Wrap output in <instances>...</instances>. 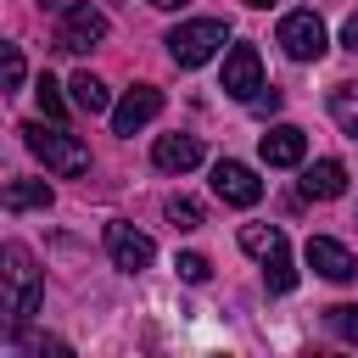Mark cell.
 <instances>
[{
  "label": "cell",
  "mask_w": 358,
  "mask_h": 358,
  "mask_svg": "<svg viewBox=\"0 0 358 358\" xmlns=\"http://www.w3.org/2000/svg\"><path fill=\"white\" fill-rule=\"evenodd\" d=\"M274 39L285 45L291 62H319V56H324V22H319L313 11H291V17H280V34H274Z\"/></svg>",
  "instance_id": "cell-5"
},
{
  "label": "cell",
  "mask_w": 358,
  "mask_h": 358,
  "mask_svg": "<svg viewBox=\"0 0 358 358\" xmlns=\"http://www.w3.org/2000/svg\"><path fill=\"white\" fill-rule=\"evenodd\" d=\"M241 246H246L252 257H274V252L285 246V235H280L274 224H246V229H241Z\"/></svg>",
  "instance_id": "cell-17"
},
{
  "label": "cell",
  "mask_w": 358,
  "mask_h": 358,
  "mask_svg": "<svg viewBox=\"0 0 358 358\" xmlns=\"http://www.w3.org/2000/svg\"><path fill=\"white\" fill-rule=\"evenodd\" d=\"M0 274H6V296H0V308H6V319L11 324H28V313L39 308V296H45V280H39V268H34V257H28V246H6L0 252Z\"/></svg>",
  "instance_id": "cell-2"
},
{
  "label": "cell",
  "mask_w": 358,
  "mask_h": 358,
  "mask_svg": "<svg viewBox=\"0 0 358 358\" xmlns=\"http://www.w3.org/2000/svg\"><path fill=\"white\" fill-rule=\"evenodd\" d=\"M173 268H179V280H190V285H201V280L213 274V263H207L201 252H179V263H173Z\"/></svg>",
  "instance_id": "cell-22"
},
{
  "label": "cell",
  "mask_w": 358,
  "mask_h": 358,
  "mask_svg": "<svg viewBox=\"0 0 358 358\" xmlns=\"http://www.w3.org/2000/svg\"><path fill=\"white\" fill-rule=\"evenodd\" d=\"M17 84H22V50L6 45V90H17Z\"/></svg>",
  "instance_id": "cell-24"
},
{
  "label": "cell",
  "mask_w": 358,
  "mask_h": 358,
  "mask_svg": "<svg viewBox=\"0 0 358 358\" xmlns=\"http://www.w3.org/2000/svg\"><path fill=\"white\" fill-rule=\"evenodd\" d=\"M11 347H17V352H67V341H56V336H39V330H22V324H17Z\"/></svg>",
  "instance_id": "cell-20"
},
{
  "label": "cell",
  "mask_w": 358,
  "mask_h": 358,
  "mask_svg": "<svg viewBox=\"0 0 358 358\" xmlns=\"http://www.w3.org/2000/svg\"><path fill=\"white\" fill-rule=\"evenodd\" d=\"M34 95H39V112L62 123V112H67V101H62V84H56L50 73H39V84H34Z\"/></svg>",
  "instance_id": "cell-19"
},
{
  "label": "cell",
  "mask_w": 358,
  "mask_h": 358,
  "mask_svg": "<svg viewBox=\"0 0 358 358\" xmlns=\"http://www.w3.org/2000/svg\"><path fill=\"white\" fill-rule=\"evenodd\" d=\"M224 39H229V22L224 17H196V22H179L168 34V56L179 67H201V62H213L224 50Z\"/></svg>",
  "instance_id": "cell-3"
},
{
  "label": "cell",
  "mask_w": 358,
  "mask_h": 358,
  "mask_svg": "<svg viewBox=\"0 0 358 358\" xmlns=\"http://www.w3.org/2000/svg\"><path fill=\"white\" fill-rule=\"evenodd\" d=\"M67 90H73V106H78V112H90V117H95V112H106V101H112V95H106V84H101L95 73H73V84H67Z\"/></svg>",
  "instance_id": "cell-16"
},
{
  "label": "cell",
  "mask_w": 358,
  "mask_h": 358,
  "mask_svg": "<svg viewBox=\"0 0 358 358\" xmlns=\"http://www.w3.org/2000/svg\"><path fill=\"white\" fill-rule=\"evenodd\" d=\"M157 112H162V90L134 84V90H123V101L112 106V129H117V134H134V129H145Z\"/></svg>",
  "instance_id": "cell-8"
},
{
  "label": "cell",
  "mask_w": 358,
  "mask_h": 358,
  "mask_svg": "<svg viewBox=\"0 0 358 358\" xmlns=\"http://www.w3.org/2000/svg\"><path fill=\"white\" fill-rule=\"evenodd\" d=\"M106 252H112V263L117 268H129V274H140V268H151V257H157V246H151V235H140L134 224H106Z\"/></svg>",
  "instance_id": "cell-7"
},
{
  "label": "cell",
  "mask_w": 358,
  "mask_h": 358,
  "mask_svg": "<svg viewBox=\"0 0 358 358\" xmlns=\"http://www.w3.org/2000/svg\"><path fill=\"white\" fill-rule=\"evenodd\" d=\"M347 190V168L336 162V157H324V162H313L308 173H302V196H313V201H330V196H341Z\"/></svg>",
  "instance_id": "cell-13"
},
{
  "label": "cell",
  "mask_w": 358,
  "mask_h": 358,
  "mask_svg": "<svg viewBox=\"0 0 358 358\" xmlns=\"http://www.w3.org/2000/svg\"><path fill=\"white\" fill-rule=\"evenodd\" d=\"M145 6H157V11H179L185 0H145Z\"/></svg>",
  "instance_id": "cell-27"
},
{
  "label": "cell",
  "mask_w": 358,
  "mask_h": 358,
  "mask_svg": "<svg viewBox=\"0 0 358 358\" xmlns=\"http://www.w3.org/2000/svg\"><path fill=\"white\" fill-rule=\"evenodd\" d=\"M101 39H106V17H101L90 0H78V6L62 11V22H56V45H62V50L78 56V50H95Z\"/></svg>",
  "instance_id": "cell-4"
},
{
  "label": "cell",
  "mask_w": 358,
  "mask_h": 358,
  "mask_svg": "<svg viewBox=\"0 0 358 358\" xmlns=\"http://www.w3.org/2000/svg\"><path fill=\"white\" fill-rule=\"evenodd\" d=\"M257 151H263L268 168H296V162L308 157V134H302L296 123H274V129L257 140Z\"/></svg>",
  "instance_id": "cell-10"
},
{
  "label": "cell",
  "mask_w": 358,
  "mask_h": 358,
  "mask_svg": "<svg viewBox=\"0 0 358 358\" xmlns=\"http://www.w3.org/2000/svg\"><path fill=\"white\" fill-rule=\"evenodd\" d=\"M246 6H274V0H246Z\"/></svg>",
  "instance_id": "cell-28"
},
{
  "label": "cell",
  "mask_w": 358,
  "mask_h": 358,
  "mask_svg": "<svg viewBox=\"0 0 358 358\" xmlns=\"http://www.w3.org/2000/svg\"><path fill=\"white\" fill-rule=\"evenodd\" d=\"M22 145H28L50 173H62V179H73V173L90 168V145H84L78 134H67L56 117H50V123H22Z\"/></svg>",
  "instance_id": "cell-1"
},
{
  "label": "cell",
  "mask_w": 358,
  "mask_h": 358,
  "mask_svg": "<svg viewBox=\"0 0 358 358\" xmlns=\"http://www.w3.org/2000/svg\"><path fill=\"white\" fill-rule=\"evenodd\" d=\"M168 218H173V229H201V207L190 196H168Z\"/></svg>",
  "instance_id": "cell-21"
},
{
  "label": "cell",
  "mask_w": 358,
  "mask_h": 358,
  "mask_svg": "<svg viewBox=\"0 0 358 358\" xmlns=\"http://www.w3.org/2000/svg\"><path fill=\"white\" fill-rule=\"evenodd\" d=\"M280 101H285L280 90H257V101H252V106H257V112H280Z\"/></svg>",
  "instance_id": "cell-25"
},
{
  "label": "cell",
  "mask_w": 358,
  "mask_h": 358,
  "mask_svg": "<svg viewBox=\"0 0 358 358\" xmlns=\"http://www.w3.org/2000/svg\"><path fill=\"white\" fill-rule=\"evenodd\" d=\"M324 319H330V330H336L341 341H352V347H358V308H330Z\"/></svg>",
  "instance_id": "cell-23"
},
{
  "label": "cell",
  "mask_w": 358,
  "mask_h": 358,
  "mask_svg": "<svg viewBox=\"0 0 358 358\" xmlns=\"http://www.w3.org/2000/svg\"><path fill=\"white\" fill-rule=\"evenodd\" d=\"M341 45L358 56V17H347V28H341Z\"/></svg>",
  "instance_id": "cell-26"
},
{
  "label": "cell",
  "mask_w": 358,
  "mask_h": 358,
  "mask_svg": "<svg viewBox=\"0 0 358 358\" xmlns=\"http://www.w3.org/2000/svg\"><path fill=\"white\" fill-rule=\"evenodd\" d=\"M263 285H268V291H291V285H296V268H291V252H285V246H280L274 257H263Z\"/></svg>",
  "instance_id": "cell-18"
},
{
  "label": "cell",
  "mask_w": 358,
  "mask_h": 358,
  "mask_svg": "<svg viewBox=\"0 0 358 358\" xmlns=\"http://www.w3.org/2000/svg\"><path fill=\"white\" fill-rule=\"evenodd\" d=\"M330 117H336L341 134L358 145V84H336V90H330Z\"/></svg>",
  "instance_id": "cell-15"
},
{
  "label": "cell",
  "mask_w": 358,
  "mask_h": 358,
  "mask_svg": "<svg viewBox=\"0 0 358 358\" xmlns=\"http://www.w3.org/2000/svg\"><path fill=\"white\" fill-rule=\"evenodd\" d=\"M218 90L235 95V101H257V90H263V62H257L252 45H235V50L224 56V84H218Z\"/></svg>",
  "instance_id": "cell-6"
},
{
  "label": "cell",
  "mask_w": 358,
  "mask_h": 358,
  "mask_svg": "<svg viewBox=\"0 0 358 358\" xmlns=\"http://www.w3.org/2000/svg\"><path fill=\"white\" fill-rule=\"evenodd\" d=\"M308 268L313 274H324V280H352L358 274V263H352V252L341 246V241H330V235H308Z\"/></svg>",
  "instance_id": "cell-11"
},
{
  "label": "cell",
  "mask_w": 358,
  "mask_h": 358,
  "mask_svg": "<svg viewBox=\"0 0 358 358\" xmlns=\"http://www.w3.org/2000/svg\"><path fill=\"white\" fill-rule=\"evenodd\" d=\"M151 162H157L162 173H190V168L201 162V140H196V134H162V140L151 145Z\"/></svg>",
  "instance_id": "cell-12"
},
{
  "label": "cell",
  "mask_w": 358,
  "mask_h": 358,
  "mask_svg": "<svg viewBox=\"0 0 358 358\" xmlns=\"http://www.w3.org/2000/svg\"><path fill=\"white\" fill-rule=\"evenodd\" d=\"M213 190H218V201H229V207H252V201L263 196V179H257L246 162H218V168H213Z\"/></svg>",
  "instance_id": "cell-9"
},
{
  "label": "cell",
  "mask_w": 358,
  "mask_h": 358,
  "mask_svg": "<svg viewBox=\"0 0 358 358\" xmlns=\"http://www.w3.org/2000/svg\"><path fill=\"white\" fill-rule=\"evenodd\" d=\"M28 207H50V185L45 179H11L6 185V213H28Z\"/></svg>",
  "instance_id": "cell-14"
}]
</instances>
